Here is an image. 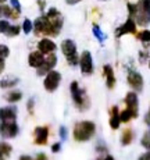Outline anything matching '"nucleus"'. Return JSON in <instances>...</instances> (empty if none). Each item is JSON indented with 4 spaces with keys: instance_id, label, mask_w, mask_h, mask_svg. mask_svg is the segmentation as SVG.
<instances>
[{
    "instance_id": "nucleus-1",
    "label": "nucleus",
    "mask_w": 150,
    "mask_h": 160,
    "mask_svg": "<svg viewBox=\"0 0 150 160\" xmlns=\"http://www.w3.org/2000/svg\"><path fill=\"white\" fill-rule=\"evenodd\" d=\"M96 125L92 121H79L74 127V139L78 142H86L94 135Z\"/></svg>"
},
{
    "instance_id": "nucleus-2",
    "label": "nucleus",
    "mask_w": 150,
    "mask_h": 160,
    "mask_svg": "<svg viewBox=\"0 0 150 160\" xmlns=\"http://www.w3.org/2000/svg\"><path fill=\"white\" fill-rule=\"evenodd\" d=\"M133 18L138 25L145 27L150 24V0H138L136 13Z\"/></svg>"
},
{
    "instance_id": "nucleus-3",
    "label": "nucleus",
    "mask_w": 150,
    "mask_h": 160,
    "mask_svg": "<svg viewBox=\"0 0 150 160\" xmlns=\"http://www.w3.org/2000/svg\"><path fill=\"white\" fill-rule=\"evenodd\" d=\"M71 95H72V100H74V103L76 106L79 107V110H84V109H88V106H89V99H88L86 93H85L84 89L79 88L78 82L74 81L71 82Z\"/></svg>"
},
{
    "instance_id": "nucleus-4",
    "label": "nucleus",
    "mask_w": 150,
    "mask_h": 160,
    "mask_svg": "<svg viewBox=\"0 0 150 160\" xmlns=\"http://www.w3.org/2000/svg\"><path fill=\"white\" fill-rule=\"evenodd\" d=\"M61 52L65 56L68 64H71V66L79 64V58H78V54H76V45L74 41H71V39L63 41V43H61Z\"/></svg>"
},
{
    "instance_id": "nucleus-5",
    "label": "nucleus",
    "mask_w": 150,
    "mask_h": 160,
    "mask_svg": "<svg viewBox=\"0 0 150 160\" xmlns=\"http://www.w3.org/2000/svg\"><path fill=\"white\" fill-rule=\"evenodd\" d=\"M60 81H61V74L59 71H49L45 77V81H43V87L47 92H54L60 85Z\"/></svg>"
},
{
    "instance_id": "nucleus-6",
    "label": "nucleus",
    "mask_w": 150,
    "mask_h": 160,
    "mask_svg": "<svg viewBox=\"0 0 150 160\" xmlns=\"http://www.w3.org/2000/svg\"><path fill=\"white\" fill-rule=\"evenodd\" d=\"M18 134V125L15 121H2L0 124V135L3 138H14Z\"/></svg>"
},
{
    "instance_id": "nucleus-7",
    "label": "nucleus",
    "mask_w": 150,
    "mask_h": 160,
    "mask_svg": "<svg viewBox=\"0 0 150 160\" xmlns=\"http://www.w3.org/2000/svg\"><path fill=\"white\" fill-rule=\"evenodd\" d=\"M79 67H81V71L84 74H92L93 72V58H92L90 52L85 50L84 53L79 57Z\"/></svg>"
},
{
    "instance_id": "nucleus-8",
    "label": "nucleus",
    "mask_w": 150,
    "mask_h": 160,
    "mask_svg": "<svg viewBox=\"0 0 150 160\" xmlns=\"http://www.w3.org/2000/svg\"><path fill=\"white\" fill-rule=\"evenodd\" d=\"M56 64H57V56L53 52V53L47 54V57L45 58L42 66L39 67V68H36L38 70V75H45V74H47L49 71H51V70L56 67Z\"/></svg>"
},
{
    "instance_id": "nucleus-9",
    "label": "nucleus",
    "mask_w": 150,
    "mask_h": 160,
    "mask_svg": "<svg viewBox=\"0 0 150 160\" xmlns=\"http://www.w3.org/2000/svg\"><path fill=\"white\" fill-rule=\"evenodd\" d=\"M135 32H136V22H135V20L128 17V20L125 21L121 27H118V28L115 29V36H117V38H121V36L125 35V33H135Z\"/></svg>"
},
{
    "instance_id": "nucleus-10",
    "label": "nucleus",
    "mask_w": 150,
    "mask_h": 160,
    "mask_svg": "<svg viewBox=\"0 0 150 160\" xmlns=\"http://www.w3.org/2000/svg\"><path fill=\"white\" fill-rule=\"evenodd\" d=\"M127 79H128V84L131 85V88H133L135 91H142L143 89V78L139 72L131 70V71H128Z\"/></svg>"
},
{
    "instance_id": "nucleus-11",
    "label": "nucleus",
    "mask_w": 150,
    "mask_h": 160,
    "mask_svg": "<svg viewBox=\"0 0 150 160\" xmlns=\"http://www.w3.org/2000/svg\"><path fill=\"white\" fill-rule=\"evenodd\" d=\"M33 137H35L36 145H46L49 138V128L47 127H36L33 131Z\"/></svg>"
},
{
    "instance_id": "nucleus-12",
    "label": "nucleus",
    "mask_w": 150,
    "mask_h": 160,
    "mask_svg": "<svg viewBox=\"0 0 150 160\" xmlns=\"http://www.w3.org/2000/svg\"><path fill=\"white\" fill-rule=\"evenodd\" d=\"M125 104H127V109H129L131 112L135 113V116L138 117V107H139V99H138V95L135 92H128L125 95Z\"/></svg>"
},
{
    "instance_id": "nucleus-13",
    "label": "nucleus",
    "mask_w": 150,
    "mask_h": 160,
    "mask_svg": "<svg viewBox=\"0 0 150 160\" xmlns=\"http://www.w3.org/2000/svg\"><path fill=\"white\" fill-rule=\"evenodd\" d=\"M56 49H57L56 43H54L53 41H50V39H47V38H43L42 41H39V43H38V50H41L43 54L53 53Z\"/></svg>"
},
{
    "instance_id": "nucleus-14",
    "label": "nucleus",
    "mask_w": 150,
    "mask_h": 160,
    "mask_svg": "<svg viewBox=\"0 0 150 160\" xmlns=\"http://www.w3.org/2000/svg\"><path fill=\"white\" fill-rule=\"evenodd\" d=\"M17 109L15 107H3L0 109V121H15Z\"/></svg>"
},
{
    "instance_id": "nucleus-15",
    "label": "nucleus",
    "mask_w": 150,
    "mask_h": 160,
    "mask_svg": "<svg viewBox=\"0 0 150 160\" xmlns=\"http://www.w3.org/2000/svg\"><path fill=\"white\" fill-rule=\"evenodd\" d=\"M45 61V54L42 53L41 50L38 52H32V53L29 54V58H28V63L31 67H33V68H39V67L42 66V63Z\"/></svg>"
},
{
    "instance_id": "nucleus-16",
    "label": "nucleus",
    "mask_w": 150,
    "mask_h": 160,
    "mask_svg": "<svg viewBox=\"0 0 150 160\" xmlns=\"http://www.w3.org/2000/svg\"><path fill=\"white\" fill-rule=\"evenodd\" d=\"M18 17H20V11L14 10L10 6L0 4V18H13V20H17Z\"/></svg>"
},
{
    "instance_id": "nucleus-17",
    "label": "nucleus",
    "mask_w": 150,
    "mask_h": 160,
    "mask_svg": "<svg viewBox=\"0 0 150 160\" xmlns=\"http://www.w3.org/2000/svg\"><path fill=\"white\" fill-rule=\"evenodd\" d=\"M103 74H104V78H106V85L109 89H113L115 85V77H114V70H113L111 66H104L103 67Z\"/></svg>"
},
{
    "instance_id": "nucleus-18",
    "label": "nucleus",
    "mask_w": 150,
    "mask_h": 160,
    "mask_svg": "<svg viewBox=\"0 0 150 160\" xmlns=\"http://www.w3.org/2000/svg\"><path fill=\"white\" fill-rule=\"evenodd\" d=\"M121 124V118H120V112H118V107L117 106H113L111 107V117H110V127L113 130H118Z\"/></svg>"
},
{
    "instance_id": "nucleus-19",
    "label": "nucleus",
    "mask_w": 150,
    "mask_h": 160,
    "mask_svg": "<svg viewBox=\"0 0 150 160\" xmlns=\"http://www.w3.org/2000/svg\"><path fill=\"white\" fill-rule=\"evenodd\" d=\"M92 32H93V35H94V38L97 39V41L100 42V43H103V42L106 41V33L103 32L102 29H100V27L97 25V24H93V27H92Z\"/></svg>"
},
{
    "instance_id": "nucleus-20",
    "label": "nucleus",
    "mask_w": 150,
    "mask_h": 160,
    "mask_svg": "<svg viewBox=\"0 0 150 160\" xmlns=\"http://www.w3.org/2000/svg\"><path fill=\"white\" fill-rule=\"evenodd\" d=\"M132 139H133L132 130H129V128L124 130V132H122V135H121V143H122V145H124V146L129 145V143L132 142Z\"/></svg>"
},
{
    "instance_id": "nucleus-21",
    "label": "nucleus",
    "mask_w": 150,
    "mask_h": 160,
    "mask_svg": "<svg viewBox=\"0 0 150 160\" xmlns=\"http://www.w3.org/2000/svg\"><path fill=\"white\" fill-rule=\"evenodd\" d=\"M120 118H121V122H128L132 118H136V116H135V113L131 112L129 109H125L124 112L120 113Z\"/></svg>"
},
{
    "instance_id": "nucleus-22",
    "label": "nucleus",
    "mask_w": 150,
    "mask_h": 160,
    "mask_svg": "<svg viewBox=\"0 0 150 160\" xmlns=\"http://www.w3.org/2000/svg\"><path fill=\"white\" fill-rule=\"evenodd\" d=\"M11 150H13L11 145H8L7 142H0V159L6 158V156H10Z\"/></svg>"
},
{
    "instance_id": "nucleus-23",
    "label": "nucleus",
    "mask_w": 150,
    "mask_h": 160,
    "mask_svg": "<svg viewBox=\"0 0 150 160\" xmlns=\"http://www.w3.org/2000/svg\"><path fill=\"white\" fill-rule=\"evenodd\" d=\"M21 98H22V93L18 91H14V92H10V93L6 95V100L10 103H15L18 102V100H21Z\"/></svg>"
},
{
    "instance_id": "nucleus-24",
    "label": "nucleus",
    "mask_w": 150,
    "mask_h": 160,
    "mask_svg": "<svg viewBox=\"0 0 150 160\" xmlns=\"http://www.w3.org/2000/svg\"><path fill=\"white\" fill-rule=\"evenodd\" d=\"M18 84V78H4L0 81V87L2 88H10Z\"/></svg>"
},
{
    "instance_id": "nucleus-25",
    "label": "nucleus",
    "mask_w": 150,
    "mask_h": 160,
    "mask_svg": "<svg viewBox=\"0 0 150 160\" xmlns=\"http://www.w3.org/2000/svg\"><path fill=\"white\" fill-rule=\"evenodd\" d=\"M136 36H138V39H139L140 42H143V43H149V42H150V31L149 29L140 31Z\"/></svg>"
},
{
    "instance_id": "nucleus-26",
    "label": "nucleus",
    "mask_w": 150,
    "mask_h": 160,
    "mask_svg": "<svg viewBox=\"0 0 150 160\" xmlns=\"http://www.w3.org/2000/svg\"><path fill=\"white\" fill-rule=\"evenodd\" d=\"M20 32H21V28L18 25H10L8 29H7V32H6V35L10 36V38H13V36H17Z\"/></svg>"
},
{
    "instance_id": "nucleus-27",
    "label": "nucleus",
    "mask_w": 150,
    "mask_h": 160,
    "mask_svg": "<svg viewBox=\"0 0 150 160\" xmlns=\"http://www.w3.org/2000/svg\"><path fill=\"white\" fill-rule=\"evenodd\" d=\"M140 143H142V146L145 148V149L150 150V130L145 132V135L142 137V141H140Z\"/></svg>"
},
{
    "instance_id": "nucleus-28",
    "label": "nucleus",
    "mask_w": 150,
    "mask_h": 160,
    "mask_svg": "<svg viewBox=\"0 0 150 160\" xmlns=\"http://www.w3.org/2000/svg\"><path fill=\"white\" fill-rule=\"evenodd\" d=\"M33 29V22L31 20H24V24H22V31H24V33H29Z\"/></svg>"
},
{
    "instance_id": "nucleus-29",
    "label": "nucleus",
    "mask_w": 150,
    "mask_h": 160,
    "mask_svg": "<svg viewBox=\"0 0 150 160\" xmlns=\"http://www.w3.org/2000/svg\"><path fill=\"white\" fill-rule=\"evenodd\" d=\"M8 54H10V49L6 45H0V57L6 58V57H8Z\"/></svg>"
},
{
    "instance_id": "nucleus-30",
    "label": "nucleus",
    "mask_w": 150,
    "mask_h": 160,
    "mask_svg": "<svg viewBox=\"0 0 150 160\" xmlns=\"http://www.w3.org/2000/svg\"><path fill=\"white\" fill-rule=\"evenodd\" d=\"M10 27V22L7 20H0V33H6Z\"/></svg>"
},
{
    "instance_id": "nucleus-31",
    "label": "nucleus",
    "mask_w": 150,
    "mask_h": 160,
    "mask_svg": "<svg viewBox=\"0 0 150 160\" xmlns=\"http://www.w3.org/2000/svg\"><path fill=\"white\" fill-rule=\"evenodd\" d=\"M11 3V7L17 11H21V4H20V0H10Z\"/></svg>"
},
{
    "instance_id": "nucleus-32",
    "label": "nucleus",
    "mask_w": 150,
    "mask_h": 160,
    "mask_svg": "<svg viewBox=\"0 0 150 160\" xmlns=\"http://www.w3.org/2000/svg\"><path fill=\"white\" fill-rule=\"evenodd\" d=\"M60 137H61V139H63V141L67 139V128L65 127H61L60 128Z\"/></svg>"
},
{
    "instance_id": "nucleus-33",
    "label": "nucleus",
    "mask_w": 150,
    "mask_h": 160,
    "mask_svg": "<svg viewBox=\"0 0 150 160\" xmlns=\"http://www.w3.org/2000/svg\"><path fill=\"white\" fill-rule=\"evenodd\" d=\"M138 160H150V150L149 152H146V153H143V155L140 156Z\"/></svg>"
},
{
    "instance_id": "nucleus-34",
    "label": "nucleus",
    "mask_w": 150,
    "mask_h": 160,
    "mask_svg": "<svg viewBox=\"0 0 150 160\" xmlns=\"http://www.w3.org/2000/svg\"><path fill=\"white\" fill-rule=\"evenodd\" d=\"M60 149H61V145H60V143H54V145L51 146V150H53L54 153H57Z\"/></svg>"
},
{
    "instance_id": "nucleus-35",
    "label": "nucleus",
    "mask_w": 150,
    "mask_h": 160,
    "mask_svg": "<svg viewBox=\"0 0 150 160\" xmlns=\"http://www.w3.org/2000/svg\"><path fill=\"white\" fill-rule=\"evenodd\" d=\"M4 67H6V63H4V58H2L0 57V74L3 72V70H4Z\"/></svg>"
},
{
    "instance_id": "nucleus-36",
    "label": "nucleus",
    "mask_w": 150,
    "mask_h": 160,
    "mask_svg": "<svg viewBox=\"0 0 150 160\" xmlns=\"http://www.w3.org/2000/svg\"><path fill=\"white\" fill-rule=\"evenodd\" d=\"M145 122H146L148 125H150V110H149L148 113H146V116H145Z\"/></svg>"
},
{
    "instance_id": "nucleus-37",
    "label": "nucleus",
    "mask_w": 150,
    "mask_h": 160,
    "mask_svg": "<svg viewBox=\"0 0 150 160\" xmlns=\"http://www.w3.org/2000/svg\"><path fill=\"white\" fill-rule=\"evenodd\" d=\"M79 2H82V0H65V3L67 4H76V3H79Z\"/></svg>"
},
{
    "instance_id": "nucleus-38",
    "label": "nucleus",
    "mask_w": 150,
    "mask_h": 160,
    "mask_svg": "<svg viewBox=\"0 0 150 160\" xmlns=\"http://www.w3.org/2000/svg\"><path fill=\"white\" fill-rule=\"evenodd\" d=\"M32 109H33V99H31L29 102H28V110H29V113H32Z\"/></svg>"
},
{
    "instance_id": "nucleus-39",
    "label": "nucleus",
    "mask_w": 150,
    "mask_h": 160,
    "mask_svg": "<svg viewBox=\"0 0 150 160\" xmlns=\"http://www.w3.org/2000/svg\"><path fill=\"white\" fill-rule=\"evenodd\" d=\"M36 160H47V158H46L43 153H39V155L36 156Z\"/></svg>"
},
{
    "instance_id": "nucleus-40",
    "label": "nucleus",
    "mask_w": 150,
    "mask_h": 160,
    "mask_svg": "<svg viewBox=\"0 0 150 160\" xmlns=\"http://www.w3.org/2000/svg\"><path fill=\"white\" fill-rule=\"evenodd\" d=\"M20 160H33L32 158H29V156H21Z\"/></svg>"
},
{
    "instance_id": "nucleus-41",
    "label": "nucleus",
    "mask_w": 150,
    "mask_h": 160,
    "mask_svg": "<svg viewBox=\"0 0 150 160\" xmlns=\"http://www.w3.org/2000/svg\"><path fill=\"white\" fill-rule=\"evenodd\" d=\"M104 160H114V158H113V156H107Z\"/></svg>"
},
{
    "instance_id": "nucleus-42",
    "label": "nucleus",
    "mask_w": 150,
    "mask_h": 160,
    "mask_svg": "<svg viewBox=\"0 0 150 160\" xmlns=\"http://www.w3.org/2000/svg\"><path fill=\"white\" fill-rule=\"evenodd\" d=\"M6 2V0H0V3H4Z\"/></svg>"
},
{
    "instance_id": "nucleus-43",
    "label": "nucleus",
    "mask_w": 150,
    "mask_h": 160,
    "mask_svg": "<svg viewBox=\"0 0 150 160\" xmlns=\"http://www.w3.org/2000/svg\"><path fill=\"white\" fill-rule=\"evenodd\" d=\"M102 2H107V0H102Z\"/></svg>"
},
{
    "instance_id": "nucleus-44",
    "label": "nucleus",
    "mask_w": 150,
    "mask_h": 160,
    "mask_svg": "<svg viewBox=\"0 0 150 160\" xmlns=\"http://www.w3.org/2000/svg\"><path fill=\"white\" fill-rule=\"evenodd\" d=\"M149 67H150V61H149Z\"/></svg>"
},
{
    "instance_id": "nucleus-45",
    "label": "nucleus",
    "mask_w": 150,
    "mask_h": 160,
    "mask_svg": "<svg viewBox=\"0 0 150 160\" xmlns=\"http://www.w3.org/2000/svg\"><path fill=\"white\" fill-rule=\"evenodd\" d=\"M0 160H3V159H0Z\"/></svg>"
}]
</instances>
